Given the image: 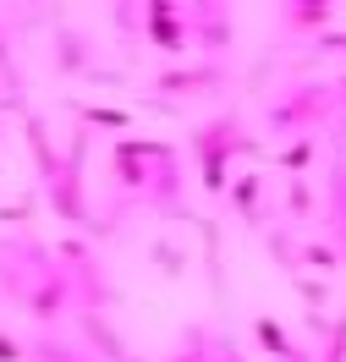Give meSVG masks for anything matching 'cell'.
I'll return each instance as SVG.
<instances>
[{
	"instance_id": "obj_1",
	"label": "cell",
	"mask_w": 346,
	"mask_h": 362,
	"mask_svg": "<svg viewBox=\"0 0 346 362\" xmlns=\"http://www.w3.org/2000/svg\"><path fill=\"white\" fill-rule=\"evenodd\" d=\"M258 335H264V346H270V351H286V335H280V329H275V324H270V318L258 324Z\"/></svg>"
},
{
	"instance_id": "obj_2",
	"label": "cell",
	"mask_w": 346,
	"mask_h": 362,
	"mask_svg": "<svg viewBox=\"0 0 346 362\" xmlns=\"http://www.w3.org/2000/svg\"><path fill=\"white\" fill-rule=\"evenodd\" d=\"M0 357H6V362H11V357H17V346H6V340H0Z\"/></svg>"
}]
</instances>
